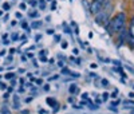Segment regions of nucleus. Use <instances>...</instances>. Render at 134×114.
<instances>
[{"mask_svg": "<svg viewBox=\"0 0 134 114\" xmlns=\"http://www.w3.org/2000/svg\"><path fill=\"white\" fill-rule=\"evenodd\" d=\"M133 89H134V86H133Z\"/></svg>", "mask_w": 134, "mask_h": 114, "instance_id": "nucleus-26", "label": "nucleus"}, {"mask_svg": "<svg viewBox=\"0 0 134 114\" xmlns=\"http://www.w3.org/2000/svg\"><path fill=\"white\" fill-rule=\"evenodd\" d=\"M0 78H2V75H0Z\"/></svg>", "mask_w": 134, "mask_h": 114, "instance_id": "nucleus-25", "label": "nucleus"}, {"mask_svg": "<svg viewBox=\"0 0 134 114\" xmlns=\"http://www.w3.org/2000/svg\"><path fill=\"white\" fill-rule=\"evenodd\" d=\"M107 98H109V94H107V93H105V94H103V101H106Z\"/></svg>", "mask_w": 134, "mask_h": 114, "instance_id": "nucleus-17", "label": "nucleus"}, {"mask_svg": "<svg viewBox=\"0 0 134 114\" xmlns=\"http://www.w3.org/2000/svg\"><path fill=\"white\" fill-rule=\"evenodd\" d=\"M125 24H126V14L119 12L109 20V23L106 24V28L109 30L110 34H117L125 27Z\"/></svg>", "mask_w": 134, "mask_h": 114, "instance_id": "nucleus-1", "label": "nucleus"}, {"mask_svg": "<svg viewBox=\"0 0 134 114\" xmlns=\"http://www.w3.org/2000/svg\"><path fill=\"white\" fill-rule=\"evenodd\" d=\"M131 24H134V16L131 18Z\"/></svg>", "mask_w": 134, "mask_h": 114, "instance_id": "nucleus-23", "label": "nucleus"}, {"mask_svg": "<svg viewBox=\"0 0 134 114\" xmlns=\"http://www.w3.org/2000/svg\"><path fill=\"white\" fill-rule=\"evenodd\" d=\"M90 109H93V110H97V109H98V106H97V105H93V104H90Z\"/></svg>", "mask_w": 134, "mask_h": 114, "instance_id": "nucleus-13", "label": "nucleus"}, {"mask_svg": "<svg viewBox=\"0 0 134 114\" xmlns=\"http://www.w3.org/2000/svg\"><path fill=\"white\" fill-rule=\"evenodd\" d=\"M30 4H31V6H36V4H38V2H36V0H31Z\"/></svg>", "mask_w": 134, "mask_h": 114, "instance_id": "nucleus-14", "label": "nucleus"}, {"mask_svg": "<svg viewBox=\"0 0 134 114\" xmlns=\"http://www.w3.org/2000/svg\"><path fill=\"white\" fill-rule=\"evenodd\" d=\"M20 9H26V4H24V3L20 4Z\"/></svg>", "mask_w": 134, "mask_h": 114, "instance_id": "nucleus-16", "label": "nucleus"}, {"mask_svg": "<svg viewBox=\"0 0 134 114\" xmlns=\"http://www.w3.org/2000/svg\"><path fill=\"white\" fill-rule=\"evenodd\" d=\"M102 83H103V85H105V86H107V85H109V82H107V81H106V79H102Z\"/></svg>", "mask_w": 134, "mask_h": 114, "instance_id": "nucleus-19", "label": "nucleus"}, {"mask_svg": "<svg viewBox=\"0 0 134 114\" xmlns=\"http://www.w3.org/2000/svg\"><path fill=\"white\" fill-rule=\"evenodd\" d=\"M14 75H15V74H12V73H7V74L4 75V78H5V79H12Z\"/></svg>", "mask_w": 134, "mask_h": 114, "instance_id": "nucleus-7", "label": "nucleus"}, {"mask_svg": "<svg viewBox=\"0 0 134 114\" xmlns=\"http://www.w3.org/2000/svg\"><path fill=\"white\" fill-rule=\"evenodd\" d=\"M30 16H31V18H38L39 14L36 12V11H34V12H30Z\"/></svg>", "mask_w": 134, "mask_h": 114, "instance_id": "nucleus-9", "label": "nucleus"}, {"mask_svg": "<svg viewBox=\"0 0 134 114\" xmlns=\"http://www.w3.org/2000/svg\"><path fill=\"white\" fill-rule=\"evenodd\" d=\"M0 89H2V90H4V89H7V86H5L4 83H2V82H0Z\"/></svg>", "mask_w": 134, "mask_h": 114, "instance_id": "nucleus-15", "label": "nucleus"}, {"mask_svg": "<svg viewBox=\"0 0 134 114\" xmlns=\"http://www.w3.org/2000/svg\"><path fill=\"white\" fill-rule=\"evenodd\" d=\"M110 8H111V4H106V3H105L103 8L95 15V20H97L98 24H103V26H106L107 23H109V20H110L109 9H110Z\"/></svg>", "mask_w": 134, "mask_h": 114, "instance_id": "nucleus-2", "label": "nucleus"}, {"mask_svg": "<svg viewBox=\"0 0 134 114\" xmlns=\"http://www.w3.org/2000/svg\"><path fill=\"white\" fill-rule=\"evenodd\" d=\"M16 18H18V19H20V18H21V14H19V12H18V14H16Z\"/></svg>", "mask_w": 134, "mask_h": 114, "instance_id": "nucleus-22", "label": "nucleus"}, {"mask_svg": "<svg viewBox=\"0 0 134 114\" xmlns=\"http://www.w3.org/2000/svg\"><path fill=\"white\" fill-rule=\"evenodd\" d=\"M125 106H134V102H124Z\"/></svg>", "mask_w": 134, "mask_h": 114, "instance_id": "nucleus-12", "label": "nucleus"}, {"mask_svg": "<svg viewBox=\"0 0 134 114\" xmlns=\"http://www.w3.org/2000/svg\"><path fill=\"white\" fill-rule=\"evenodd\" d=\"M105 3H106V0H93L91 7H90V12H91V14H94V15H97V14L99 12V11L103 8Z\"/></svg>", "mask_w": 134, "mask_h": 114, "instance_id": "nucleus-3", "label": "nucleus"}, {"mask_svg": "<svg viewBox=\"0 0 134 114\" xmlns=\"http://www.w3.org/2000/svg\"><path fill=\"white\" fill-rule=\"evenodd\" d=\"M47 34H48V35H52V34H54V30H47Z\"/></svg>", "mask_w": 134, "mask_h": 114, "instance_id": "nucleus-18", "label": "nucleus"}, {"mask_svg": "<svg viewBox=\"0 0 134 114\" xmlns=\"http://www.w3.org/2000/svg\"><path fill=\"white\" fill-rule=\"evenodd\" d=\"M47 2H52V0H47Z\"/></svg>", "mask_w": 134, "mask_h": 114, "instance_id": "nucleus-24", "label": "nucleus"}, {"mask_svg": "<svg viewBox=\"0 0 134 114\" xmlns=\"http://www.w3.org/2000/svg\"><path fill=\"white\" fill-rule=\"evenodd\" d=\"M46 101H47V104L51 105L52 107H54V106H57V101H55V99H52V98H47Z\"/></svg>", "mask_w": 134, "mask_h": 114, "instance_id": "nucleus-5", "label": "nucleus"}, {"mask_svg": "<svg viewBox=\"0 0 134 114\" xmlns=\"http://www.w3.org/2000/svg\"><path fill=\"white\" fill-rule=\"evenodd\" d=\"M38 4H39V8H40V9H44V8H46V3H44V0H39Z\"/></svg>", "mask_w": 134, "mask_h": 114, "instance_id": "nucleus-6", "label": "nucleus"}, {"mask_svg": "<svg viewBox=\"0 0 134 114\" xmlns=\"http://www.w3.org/2000/svg\"><path fill=\"white\" fill-rule=\"evenodd\" d=\"M42 26V21H35V23H32V27L34 28H38V27H40Z\"/></svg>", "mask_w": 134, "mask_h": 114, "instance_id": "nucleus-8", "label": "nucleus"}, {"mask_svg": "<svg viewBox=\"0 0 134 114\" xmlns=\"http://www.w3.org/2000/svg\"><path fill=\"white\" fill-rule=\"evenodd\" d=\"M75 90H76V86H75V85H71V87H70V93H75Z\"/></svg>", "mask_w": 134, "mask_h": 114, "instance_id": "nucleus-10", "label": "nucleus"}, {"mask_svg": "<svg viewBox=\"0 0 134 114\" xmlns=\"http://www.w3.org/2000/svg\"><path fill=\"white\" fill-rule=\"evenodd\" d=\"M3 9L8 11V9H9V4H8V3H4V4H3Z\"/></svg>", "mask_w": 134, "mask_h": 114, "instance_id": "nucleus-11", "label": "nucleus"}, {"mask_svg": "<svg viewBox=\"0 0 134 114\" xmlns=\"http://www.w3.org/2000/svg\"><path fill=\"white\" fill-rule=\"evenodd\" d=\"M5 54H7V52H5V51H4V50H3V51H2V52H0V56H3V55H5Z\"/></svg>", "mask_w": 134, "mask_h": 114, "instance_id": "nucleus-21", "label": "nucleus"}, {"mask_svg": "<svg viewBox=\"0 0 134 114\" xmlns=\"http://www.w3.org/2000/svg\"><path fill=\"white\" fill-rule=\"evenodd\" d=\"M21 27H23V28H28V26H27V23H21Z\"/></svg>", "mask_w": 134, "mask_h": 114, "instance_id": "nucleus-20", "label": "nucleus"}, {"mask_svg": "<svg viewBox=\"0 0 134 114\" xmlns=\"http://www.w3.org/2000/svg\"><path fill=\"white\" fill-rule=\"evenodd\" d=\"M126 42H129L131 47H134V36H133V34L129 32V36H127V40H126Z\"/></svg>", "mask_w": 134, "mask_h": 114, "instance_id": "nucleus-4", "label": "nucleus"}]
</instances>
